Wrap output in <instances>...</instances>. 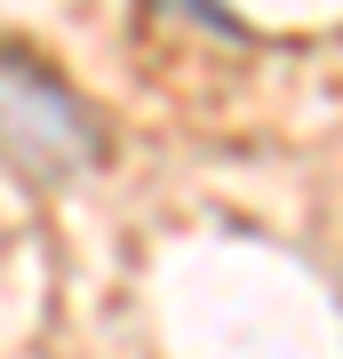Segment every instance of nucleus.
<instances>
[{"label": "nucleus", "mask_w": 343, "mask_h": 359, "mask_svg": "<svg viewBox=\"0 0 343 359\" xmlns=\"http://www.w3.org/2000/svg\"><path fill=\"white\" fill-rule=\"evenodd\" d=\"M0 144H8L25 168L56 176V168H80L96 152V128H88V112H80L48 72L0 65Z\"/></svg>", "instance_id": "f257e3e1"}]
</instances>
